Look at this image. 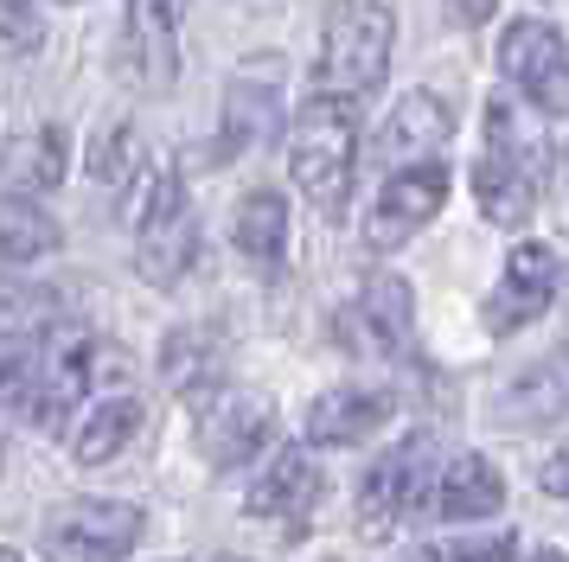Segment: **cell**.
I'll list each match as a JSON object with an SVG mask.
<instances>
[{"instance_id":"cell-1","label":"cell","mask_w":569,"mask_h":562,"mask_svg":"<svg viewBox=\"0 0 569 562\" xmlns=\"http://www.w3.org/2000/svg\"><path fill=\"white\" fill-rule=\"evenodd\" d=\"M543 109H531L525 97L499 90L487 102V153L473 160V199L487 211V224L518 230L538 211V185L550 167V141H543Z\"/></svg>"},{"instance_id":"cell-2","label":"cell","mask_w":569,"mask_h":562,"mask_svg":"<svg viewBox=\"0 0 569 562\" xmlns=\"http://www.w3.org/2000/svg\"><path fill=\"white\" fill-rule=\"evenodd\" d=\"M288 173L295 185L313 199L320 218H339L346 199H352V173H359V109L346 97H327L313 90L295 116V134H288Z\"/></svg>"},{"instance_id":"cell-3","label":"cell","mask_w":569,"mask_h":562,"mask_svg":"<svg viewBox=\"0 0 569 562\" xmlns=\"http://www.w3.org/2000/svg\"><path fill=\"white\" fill-rule=\"evenodd\" d=\"M390 39H397V20H390L385 0H339L333 13H327L313 90L346 97V102L371 97V90L385 83V71H390Z\"/></svg>"},{"instance_id":"cell-4","label":"cell","mask_w":569,"mask_h":562,"mask_svg":"<svg viewBox=\"0 0 569 562\" xmlns=\"http://www.w3.org/2000/svg\"><path fill=\"white\" fill-rule=\"evenodd\" d=\"M134 230H141L134 269L154 281V288H173V281L192 269V255H199V224H192V204H186L180 173H173V167H154V173L141 179Z\"/></svg>"},{"instance_id":"cell-5","label":"cell","mask_w":569,"mask_h":562,"mask_svg":"<svg viewBox=\"0 0 569 562\" xmlns=\"http://www.w3.org/2000/svg\"><path fill=\"white\" fill-rule=\"evenodd\" d=\"M436 505V448L410 434L390 454L371 460V473L359 480V531L365 536H390L397 524H410Z\"/></svg>"},{"instance_id":"cell-6","label":"cell","mask_w":569,"mask_h":562,"mask_svg":"<svg viewBox=\"0 0 569 562\" xmlns=\"http://www.w3.org/2000/svg\"><path fill=\"white\" fill-rule=\"evenodd\" d=\"M499 77L512 83V97H525L543 116L569 109V46L563 32L538 13H525L499 32Z\"/></svg>"},{"instance_id":"cell-7","label":"cell","mask_w":569,"mask_h":562,"mask_svg":"<svg viewBox=\"0 0 569 562\" xmlns=\"http://www.w3.org/2000/svg\"><path fill=\"white\" fill-rule=\"evenodd\" d=\"M141 543V511L129 499H78L46 524L52 562H122Z\"/></svg>"},{"instance_id":"cell-8","label":"cell","mask_w":569,"mask_h":562,"mask_svg":"<svg viewBox=\"0 0 569 562\" xmlns=\"http://www.w3.org/2000/svg\"><path fill=\"white\" fill-rule=\"evenodd\" d=\"M557 281H563V262H557L550 243H518V250L506 255V275L492 281L487 307H480L487 332L512 339V332H525L531 320H543V307L557 301Z\"/></svg>"},{"instance_id":"cell-9","label":"cell","mask_w":569,"mask_h":562,"mask_svg":"<svg viewBox=\"0 0 569 562\" xmlns=\"http://www.w3.org/2000/svg\"><path fill=\"white\" fill-rule=\"evenodd\" d=\"M441 199H448V167H441V160L397 167V173L385 179V192L371 199L365 243H371V250H397V243H410L416 230L441 211Z\"/></svg>"},{"instance_id":"cell-10","label":"cell","mask_w":569,"mask_h":562,"mask_svg":"<svg viewBox=\"0 0 569 562\" xmlns=\"http://www.w3.org/2000/svg\"><path fill=\"white\" fill-rule=\"evenodd\" d=\"M269 434H276V409L262 397H211L206 415H199V448H206V460L218 473H231L250 454H262Z\"/></svg>"},{"instance_id":"cell-11","label":"cell","mask_w":569,"mask_h":562,"mask_svg":"<svg viewBox=\"0 0 569 562\" xmlns=\"http://www.w3.org/2000/svg\"><path fill=\"white\" fill-rule=\"evenodd\" d=\"M346 332L359 339L365 352H410V332H416V301H410V281L403 275H371L359 288V301L346 313Z\"/></svg>"},{"instance_id":"cell-12","label":"cell","mask_w":569,"mask_h":562,"mask_svg":"<svg viewBox=\"0 0 569 562\" xmlns=\"http://www.w3.org/2000/svg\"><path fill=\"white\" fill-rule=\"evenodd\" d=\"M557 415H569V339L550 345L538 364H525L499 390V422L506 429H550Z\"/></svg>"},{"instance_id":"cell-13","label":"cell","mask_w":569,"mask_h":562,"mask_svg":"<svg viewBox=\"0 0 569 562\" xmlns=\"http://www.w3.org/2000/svg\"><path fill=\"white\" fill-rule=\"evenodd\" d=\"M180 20L186 0H129V58L148 90H173L180 77Z\"/></svg>"},{"instance_id":"cell-14","label":"cell","mask_w":569,"mask_h":562,"mask_svg":"<svg viewBox=\"0 0 569 562\" xmlns=\"http://www.w3.org/2000/svg\"><path fill=\"white\" fill-rule=\"evenodd\" d=\"M448 134H455V109H448V97H436V90H410V97L390 109L385 134H378V153L385 160H422V153L448 148Z\"/></svg>"},{"instance_id":"cell-15","label":"cell","mask_w":569,"mask_h":562,"mask_svg":"<svg viewBox=\"0 0 569 562\" xmlns=\"http://www.w3.org/2000/svg\"><path fill=\"white\" fill-rule=\"evenodd\" d=\"M385 422H390V397H378V390H327V397L308 403V441H320V448L371 441Z\"/></svg>"},{"instance_id":"cell-16","label":"cell","mask_w":569,"mask_h":562,"mask_svg":"<svg viewBox=\"0 0 569 562\" xmlns=\"http://www.w3.org/2000/svg\"><path fill=\"white\" fill-rule=\"evenodd\" d=\"M320 499V466L308 448H282L269 454V466L250 485V511L257 518H308V505Z\"/></svg>"},{"instance_id":"cell-17","label":"cell","mask_w":569,"mask_h":562,"mask_svg":"<svg viewBox=\"0 0 569 562\" xmlns=\"http://www.w3.org/2000/svg\"><path fill=\"white\" fill-rule=\"evenodd\" d=\"M506 505V480H499V466L480 454H455L441 466L436 480V511L448 524H473V518H492V511Z\"/></svg>"},{"instance_id":"cell-18","label":"cell","mask_w":569,"mask_h":562,"mask_svg":"<svg viewBox=\"0 0 569 562\" xmlns=\"http://www.w3.org/2000/svg\"><path fill=\"white\" fill-rule=\"evenodd\" d=\"M231 243L243 250V262H257V269H276L288 250V199L282 192H250V199L237 204L231 218Z\"/></svg>"},{"instance_id":"cell-19","label":"cell","mask_w":569,"mask_h":562,"mask_svg":"<svg viewBox=\"0 0 569 562\" xmlns=\"http://www.w3.org/2000/svg\"><path fill=\"white\" fill-rule=\"evenodd\" d=\"M134 429H141V403L134 397H103V403H90V415L71 434V460L78 466H103V460H116L134 441Z\"/></svg>"},{"instance_id":"cell-20","label":"cell","mask_w":569,"mask_h":562,"mask_svg":"<svg viewBox=\"0 0 569 562\" xmlns=\"http://www.w3.org/2000/svg\"><path fill=\"white\" fill-rule=\"evenodd\" d=\"M282 122V102H276V83H250L237 77L231 97H224V153H243V148H262Z\"/></svg>"},{"instance_id":"cell-21","label":"cell","mask_w":569,"mask_h":562,"mask_svg":"<svg viewBox=\"0 0 569 562\" xmlns=\"http://www.w3.org/2000/svg\"><path fill=\"white\" fill-rule=\"evenodd\" d=\"M0 173L13 192H52L64 179V128H32L0 153Z\"/></svg>"},{"instance_id":"cell-22","label":"cell","mask_w":569,"mask_h":562,"mask_svg":"<svg viewBox=\"0 0 569 562\" xmlns=\"http://www.w3.org/2000/svg\"><path fill=\"white\" fill-rule=\"evenodd\" d=\"M58 218H46V204H32V199H0V255L7 262H39V255H52L58 250Z\"/></svg>"},{"instance_id":"cell-23","label":"cell","mask_w":569,"mask_h":562,"mask_svg":"<svg viewBox=\"0 0 569 562\" xmlns=\"http://www.w3.org/2000/svg\"><path fill=\"white\" fill-rule=\"evenodd\" d=\"M160 371H167V383H173L180 397H199V390L218 383L224 358H218V345H211V332H173V339H167V358H160Z\"/></svg>"},{"instance_id":"cell-24","label":"cell","mask_w":569,"mask_h":562,"mask_svg":"<svg viewBox=\"0 0 569 562\" xmlns=\"http://www.w3.org/2000/svg\"><path fill=\"white\" fill-rule=\"evenodd\" d=\"M39 352L27 332H0V403H27L32 378H39Z\"/></svg>"},{"instance_id":"cell-25","label":"cell","mask_w":569,"mask_h":562,"mask_svg":"<svg viewBox=\"0 0 569 562\" xmlns=\"http://www.w3.org/2000/svg\"><path fill=\"white\" fill-rule=\"evenodd\" d=\"M134 160H141V148H134V128H129V122H116L103 141L90 148V179H103V185H122V179L134 173Z\"/></svg>"},{"instance_id":"cell-26","label":"cell","mask_w":569,"mask_h":562,"mask_svg":"<svg viewBox=\"0 0 569 562\" xmlns=\"http://www.w3.org/2000/svg\"><path fill=\"white\" fill-rule=\"evenodd\" d=\"M0 39H7V46H20V51H32L39 39H46L39 7H32V0H0Z\"/></svg>"},{"instance_id":"cell-27","label":"cell","mask_w":569,"mask_h":562,"mask_svg":"<svg viewBox=\"0 0 569 562\" xmlns=\"http://www.w3.org/2000/svg\"><path fill=\"white\" fill-rule=\"evenodd\" d=\"M512 536L499 531V536H480V543H455V550H441L436 562H512Z\"/></svg>"},{"instance_id":"cell-28","label":"cell","mask_w":569,"mask_h":562,"mask_svg":"<svg viewBox=\"0 0 569 562\" xmlns=\"http://www.w3.org/2000/svg\"><path fill=\"white\" fill-rule=\"evenodd\" d=\"M543 492H557V499H569V448H557V454L543 460Z\"/></svg>"},{"instance_id":"cell-29","label":"cell","mask_w":569,"mask_h":562,"mask_svg":"<svg viewBox=\"0 0 569 562\" xmlns=\"http://www.w3.org/2000/svg\"><path fill=\"white\" fill-rule=\"evenodd\" d=\"M492 7H499V0H448V20L455 26H480V20H492Z\"/></svg>"},{"instance_id":"cell-30","label":"cell","mask_w":569,"mask_h":562,"mask_svg":"<svg viewBox=\"0 0 569 562\" xmlns=\"http://www.w3.org/2000/svg\"><path fill=\"white\" fill-rule=\"evenodd\" d=\"M525 562H569V556H563V550H531Z\"/></svg>"},{"instance_id":"cell-31","label":"cell","mask_w":569,"mask_h":562,"mask_svg":"<svg viewBox=\"0 0 569 562\" xmlns=\"http://www.w3.org/2000/svg\"><path fill=\"white\" fill-rule=\"evenodd\" d=\"M0 562H27V556H20V550H0Z\"/></svg>"},{"instance_id":"cell-32","label":"cell","mask_w":569,"mask_h":562,"mask_svg":"<svg viewBox=\"0 0 569 562\" xmlns=\"http://www.w3.org/2000/svg\"><path fill=\"white\" fill-rule=\"evenodd\" d=\"M218 562H237V556H218Z\"/></svg>"}]
</instances>
